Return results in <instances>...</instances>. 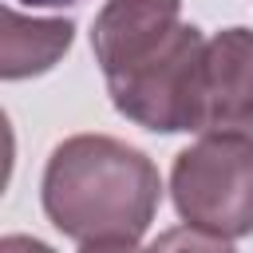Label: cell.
Listing matches in <instances>:
<instances>
[{
  "mask_svg": "<svg viewBox=\"0 0 253 253\" xmlns=\"http://www.w3.org/2000/svg\"><path fill=\"white\" fill-rule=\"evenodd\" d=\"M75 40L71 20H24L16 8H4V79H24L47 71Z\"/></svg>",
  "mask_w": 253,
  "mask_h": 253,
  "instance_id": "obj_5",
  "label": "cell"
},
{
  "mask_svg": "<svg viewBox=\"0 0 253 253\" xmlns=\"http://www.w3.org/2000/svg\"><path fill=\"white\" fill-rule=\"evenodd\" d=\"M170 194L178 217L213 245L253 233V134L210 130L186 146L174 158Z\"/></svg>",
  "mask_w": 253,
  "mask_h": 253,
  "instance_id": "obj_2",
  "label": "cell"
},
{
  "mask_svg": "<svg viewBox=\"0 0 253 253\" xmlns=\"http://www.w3.org/2000/svg\"><path fill=\"white\" fill-rule=\"evenodd\" d=\"M28 8H63V4H79V0H20Z\"/></svg>",
  "mask_w": 253,
  "mask_h": 253,
  "instance_id": "obj_6",
  "label": "cell"
},
{
  "mask_svg": "<svg viewBox=\"0 0 253 253\" xmlns=\"http://www.w3.org/2000/svg\"><path fill=\"white\" fill-rule=\"evenodd\" d=\"M158 198V166L111 134L63 138L43 170V213L79 249H134Z\"/></svg>",
  "mask_w": 253,
  "mask_h": 253,
  "instance_id": "obj_1",
  "label": "cell"
},
{
  "mask_svg": "<svg viewBox=\"0 0 253 253\" xmlns=\"http://www.w3.org/2000/svg\"><path fill=\"white\" fill-rule=\"evenodd\" d=\"M198 130H253V32L225 28L206 40Z\"/></svg>",
  "mask_w": 253,
  "mask_h": 253,
  "instance_id": "obj_4",
  "label": "cell"
},
{
  "mask_svg": "<svg viewBox=\"0 0 253 253\" xmlns=\"http://www.w3.org/2000/svg\"><path fill=\"white\" fill-rule=\"evenodd\" d=\"M178 32L182 0H107L91 24V51L111 83L158 59Z\"/></svg>",
  "mask_w": 253,
  "mask_h": 253,
  "instance_id": "obj_3",
  "label": "cell"
}]
</instances>
